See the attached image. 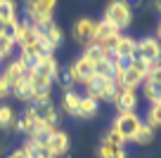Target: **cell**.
Listing matches in <instances>:
<instances>
[{"label": "cell", "mask_w": 161, "mask_h": 158, "mask_svg": "<svg viewBox=\"0 0 161 158\" xmlns=\"http://www.w3.org/2000/svg\"><path fill=\"white\" fill-rule=\"evenodd\" d=\"M83 55L92 59L95 64H100L102 59H107V50H102L100 45H88V47H83Z\"/></svg>", "instance_id": "603a6c76"}, {"label": "cell", "mask_w": 161, "mask_h": 158, "mask_svg": "<svg viewBox=\"0 0 161 158\" xmlns=\"http://www.w3.org/2000/svg\"><path fill=\"white\" fill-rule=\"evenodd\" d=\"M111 106L116 109V113H135L140 106V94L137 90H121L116 92V97L111 99Z\"/></svg>", "instance_id": "30bf717a"}, {"label": "cell", "mask_w": 161, "mask_h": 158, "mask_svg": "<svg viewBox=\"0 0 161 158\" xmlns=\"http://www.w3.org/2000/svg\"><path fill=\"white\" fill-rule=\"evenodd\" d=\"M10 87H12V97H17L19 102L31 104V99H33V87H31V83L24 78V76H21V78H17Z\"/></svg>", "instance_id": "5bb4252c"}, {"label": "cell", "mask_w": 161, "mask_h": 158, "mask_svg": "<svg viewBox=\"0 0 161 158\" xmlns=\"http://www.w3.org/2000/svg\"><path fill=\"white\" fill-rule=\"evenodd\" d=\"M145 123L149 125V128H154V130L161 128V106L159 104H149L147 116H145Z\"/></svg>", "instance_id": "44dd1931"}, {"label": "cell", "mask_w": 161, "mask_h": 158, "mask_svg": "<svg viewBox=\"0 0 161 158\" xmlns=\"http://www.w3.org/2000/svg\"><path fill=\"white\" fill-rule=\"evenodd\" d=\"M74 64H76V69H78V73H80V78H83V80H86L88 76H92V73H95V66H97L95 61H92V59H88L86 55H80L78 59L74 61Z\"/></svg>", "instance_id": "ffe728a7"}, {"label": "cell", "mask_w": 161, "mask_h": 158, "mask_svg": "<svg viewBox=\"0 0 161 158\" xmlns=\"http://www.w3.org/2000/svg\"><path fill=\"white\" fill-rule=\"evenodd\" d=\"M154 38H156V40H159V43H161V21H159V24H156V31H154Z\"/></svg>", "instance_id": "83f0119b"}, {"label": "cell", "mask_w": 161, "mask_h": 158, "mask_svg": "<svg viewBox=\"0 0 161 158\" xmlns=\"http://www.w3.org/2000/svg\"><path fill=\"white\" fill-rule=\"evenodd\" d=\"M142 123H145V120H142L137 113H116V118L111 120L109 128H114L126 142H130V139L135 137V132L140 130Z\"/></svg>", "instance_id": "52a82bcc"}, {"label": "cell", "mask_w": 161, "mask_h": 158, "mask_svg": "<svg viewBox=\"0 0 161 158\" xmlns=\"http://www.w3.org/2000/svg\"><path fill=\"white\" fill-rule=\"evenodd\" d=\"M135 55H137V40L133 35H123V33L119 35L114 47L107 50V59L109 61H126V64H130L135 59Z\"/></svg>", "instance_id": "5b68a950"}, {"label": "cell", "mask_w": 161, "mask_h": 158, "mask_svg": "<svg viewBox=\"0 0 161 158\" xmlns=\"http://www.w3.org/2000/svg\"><path fill=\"white\" fill-rule=\"evenodd\" d=\"M97 111H100V104H97L95 99H90V97H80L78 109H76L74 118H78V120H90V118H95V116H97Z\"/></svg>", "instance_id": "4fadbf2b"}, {"label": "cell", "mask_w": 161, "mask_h": 158, "mask_svg": "<svg viewBox=\"0 0 161 158\" xmlns=\"http://www.w3.org/2000/svg\"><path fill=\"white\" fill-rule=\"evenodd\" d=\"M14 47H17L14 40L5 38V35L0 33V61H3V59H12V55H14Z\"/></svg>", "instance_id": "7402d4cb"}, {"label": "cell", "mask_w": 161, "mask_h": 158, "mask_svg": "<svg viewBox=\"0 0 161 158\" xmlns=\"http://www.w3.org/2000/svg\"><path fill=\"white\" fill-rule=\"evenodd\" d=\"M140 87H142V97H145L149 104H154V102H156V97L161 94V92H159V90H156V87H154V85H152L147 78H145V83H142Z\"/></svg>", "instance_id": "cb8c5ba5"}, {"label": "cell", "mask_w": 161, "mask_h": 158, "mask_svg": "<svg viewBox=\"0 0 161 158\" xmlns=\"http://www.w3.org/2000/svg\"><path fill=\"white\" fill-rule=\"evenodd\" d=\"M26 113H31L36 120H43L47 125H59V113L55 109V102H33L26 106Z\"/></svg>", "instance_id": "9c48e42d"}, {"label": "cell", "mask_w": 161, "mask_h": 158, "mask_svg": "<svg viewBox=\"0 0 161 158\" xmlns=\"http://www.w3.org/2000/svg\"><path fill=\"white\" fill-rule=\"evenodd\" d=\"M7 158H29V156H26V153H24V149L19 146V149H14V151H12Z\"/></svg>", "instance_id": "4316f807"}, {"label": "cell", "mask_w": 161, "mask_h": 158, "mask_svg": "<svg viewBox=\"0 0 161 158\" xmlns=\"http://www.w3.org/2000/svg\"><path fill=\"white\" fill-rule=\"evenodd\" d=\"M80 97H83V94L76 92L74 87H71V90H64V94H62V111H66L69 116H74V113H76V109H78Z\"/></svg>", "instance_id": "2e32d148"}, {"label": "cell", "mask_w": 161, "mask_h": 158, "mask_svg": "<svg viewBox=\"0 0 161 158\" xmlns=\"http://www.w3.org/2000/svg\"><path fill=\"white\" fill-rule=\"evenodd\" d=\"M92 26H95V19H92V17H78V19L71 24V38H74V43L88 47V45H90V38H92Z\"/></svg>", "instance_id": "8fae6325"}, {"label": "cell", "mask_w": 161, "mask_h": 158, "mask_svg": "<svg viewBox=\"0 0 161 158\" xmlns=\"http://www.w3.org/2000/svg\"><path fill=\"white\" fill-rule=\"evenodd\" d=\"M43 35H45V43H47V47H50V52L55 55V50L62 47V43H64V31H62V26H57L55 21H52V24H47L45 29H43Z\"/></svg>", "instance_id": "7c38bea8"}, {"label": "cell", "mask_w": 161, "mask_h": 158, "mask_svg": "<svg viewBox=\"0 0 161 158\" xmlns=\"http://www.w3.org/2000/svg\"><path fill=\"white\" fill-rule=\"evenodd\" d=\"M121 149H123V146H119V144L109 142V139L104 137V139L100 142V146H97V158H116Z\"/></svg>", "instance_id": "d6986e66"}, {"label": "cell", "mask_w": 161, "mask_h": 158, "mask_svg": "<svg viewBox=\"0 0 161 158\" xmlns=\"http://www.w3.org/2000/svg\"><path fill=\"white\" fill-rule=\"evenodd\" d=\"M149 71H152L149 64L135 57V59L126 66V73L121 76V80L116 83V87H121V90H140V85L145 83V78L149 76Z\"/></svg>", "instance_id": "277c9868"}, {"label": "cell", "mask_w": 161, "mask_h": 158, "mask_svg": "<svg viewBox=\"0 0 161 158\" xmlns=\"http://www.w3.org/2000/svg\"><path fill=\"white\" fill-rule=\"evenodd\" d=\"M128 3H130V0H128ZM135 3H137V0H135Z\"/></svg>", "instance_id": "f546056e"}, {"label": "cell", "mask_w": 161, "mask_h": 158, "mask_svg": "<svg viewBox=\"0 0 161 158\" xmlns=\"http://www.w3.org/2000/svg\"><path fill=\"white\" fill-rule=\"evenodd\" d=\"M55 7L57 0H26L24 3V17L31 26L36 29H45L47 24L55 21Z\"/></svg>", "instance_id": "3957f363"}, {"label": "cell", "mask_w": 161, "mask_h": 158, "mask_svg": "<svg viewBox=\"0 0 161 158\" xmlns=\"http://www.w3.org/2000/svg\"><path fill=\"white\" fill-rule=\"evenodd\" d=\"M116 158H128V151H126V149H121V151H119V156H116Z\"/></svg>", "instance_id": "f1b7e54d"}, {"label": "cell", "mask_w": 161, "mask_h": 158, "mask_svg": "<svg viewBox=\"0 0 161 158\" xmlns=\"http://www.w3.org/2000/svg\"><path fill=\"white\" fill-rule=\"evenodd\" d=\"M154 137H156V130L154 128H149L147 123H142L140 125V130L135 132V137L130 139L133 144H137V146H149L152 142H154Z\"/></svg>", "instance_id": "e0dca14e"}, {"label": "cell", "mask_w": 161, "mask_h": 158, "mask_svg": "<svg viewBox=\"0 0 161 158\" xmlns=\"http://www.w3.org/2000/svg\"><path fill=\"white\" fill-rule=\"evenodd\" d=\"M17 3L14 0H0V26L10 24V21H17Z\"/></svg>", "instance_id": "ac0fdd59"}, {"label": "cell", "mask_w": 161, "mask_h": 158, "mask_svg": "<svg viewBox=\"0 0 161 158\" xmlns=\"http://www.w3.org/2000/svg\"><path fill=\"white\" fill-rule=\"evenodd\" d=\"M80 85H83V90H86V94H83V97L95 99L97 104H100V102L111 104V99H114L116 92H119V87H116V80L111 78V76H102V73L88 76V78L83 80Z\"/></svg>", "instance_id": "6da1fadb"}, {"label": "cell", "mask_w": 161, "mask_h": 158, "mask_svg": "<svg viewBox=\"0 0 161 158\" xmlns=\"http://www.w3.org/2000/svg\"><path fill=\"white\" fill-rule=\"evenodd\" d=\"M7 97H12V87H10V83L0 76V102H5Z\"/></svg>", "instance_id": "484cf974"}, {"label": "cell", "mask_w": 161, "mask_h": 158, "mask_svg": "<svg viewBox=\"0 0 161 158\" xmlns=\"http://www.w3.org/2000/svg\"><path fill=\"white\" fill-rule=\"evenodd\" d=\"M17 128V111L10 104L0 102V130H14Z\"/></svg>", "instance_id": "9a60e30c"}, {"label": "cell", "mask_w": 161, "mask_h": 158, "mask_svg": "<svg viewBox=\"0 0 161 158\" xmlns=\"http://www.w3.org/2000/svg\"><path fill=\"white\" fill-rule=\"evenodd\" d=\"M147 80H149V83H152V85H154V87L161 92V66H156V69L152 71L149 76H147Z\"/></svg>", "instance_id": "d4e9b609"}, {"label": "cell", "mask_w": 161, "mask_h": 158, "mask_svg": "<svg viewBox=\"0 0 161 158\" xmlns=\"http://www.w3.org/2000/svg\"><path fill=\"white\" fill-rule=\"evenodd\" d=\"M135 57L142 59V61H147L149 69L154 71L156 66H161V43L154 38V35H142V38L137 40V55Z\"/></svg>", "instance_id": "8992f818"}, {"label": "cell", "mask_w": 161, "mask_h": 158, "mask_svg": "<svg viewBox=\"0 0 161 158\" xmlns=\"http://www.w3.org/2000/svg\"><path fill=\"white\" fill-rule=\"evenodd\" d=\"M43 142H45V149H47V153H50L52 158H64L66 153H69V149H71L69 134H66L64 130H59V128H57L52 134L43 137Z\"/></svg>", "instance_id": "ba28073f"}, {"label": "cell", "mask_w": 161, "mask_h": 158, "mask_svg": "<svg viewBox=\"0 0 161 158\" xmlns=\"http://www.w3.org/2000/svg\"><path fill=\"white\" fill-rule=\"evenodd\" d=\"M102 19H104L111 29L123 33V31L130 29V24H133V5L128 0H109L104 5Z\"/></svg>", "instance_id": "7a4b0ae2"}]
</instances>
